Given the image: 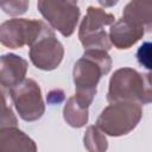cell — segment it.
<instances>
[{
	"instance_id": "cell-1",
	"label": "cell",
	"mask_w": 152,
	"mask_h": 152,
	"mask_svg": "<svg viewBox=\"0 0 152 152\" xmlns=\"http://www.w3.org/2000/svg\"><path fill=\"white\" fill-rule=\"evenodd\" d=\"M112 59L108 51L102 49L86 50L83 56L74 65L75 97L83 107H89L96 95V87L102 77L109 72Z\"/></svg>"
},
{
	"instance_id": "cell-2",
	"label": "cell",
	"mask_w": 152,
	"mask_h": 152,
	"mask_svg": "<svg viewBox=\"0 0 152 152\" xmlns=\"http://www.w3.org/2000/svg\"><path fill=\"white\" fill-rule=\"evenodd\" d=\"M142 116L141 103L134 101L112 102L96 120V126L108 135L120 137L133 131Z\"/></svg>"
},
{
	"instance_id": "cell-3",
	"label": "cell",
	"mask_w": 152,
	"mask_h": 152,
	"mask_svg": "<svg viewBox=\"0 0 152 152\" xmlns=\"http://www.w3.org/2000/svg\"><path fill=\"white\" fill-rule=\"evenodd\" d=\"M107 101L109 103L118 101L148 103L146 75H141L132 68L118 69L109 80Z\"/></svg>"
},
{
	"instance_id": "cell-4",
	"label": "cell",
	"mask_w": 152,
	"mask_h": 152,
	"mask_svg": "<svg viewBox=\"0 0 152 152\" xmlns=\"http://www.w3.org/2000/svg\"><path fill=\"white\" fill-rule=\"evenodd\" d=\"M114 23L115 18L112 13H107L102 8L89 6L78 30V38L84 49L110 50L112 43L104 27Z\"/></svg>"
},
{
	"instance_id": "cell-5",
	"label": "cell",
	"mask_w": 152,
	"mask_h": 152,
	"mask_svg": "<svg viewBox=\"0 0 152 152\" xmlns=\"http://www.w3.org/2000/svg\"><path fill=\"white\" fill-rule=\"evenodd\" d=\"M37 6L50 26L62 36L69 37L74 33L80 19L77 0H38Z\"/></svg>"
},
{
	"instance_id": "cell-6",
	"label": "cell",
	"mask_w": 152,
	"mask_h": 152,
	"mask_svg": "<svg viewBox=\"0 0 152 152\" xmlns=\"http://www.w3.org/2000/svg\"><path fill=\"white\" fill-rule=\"evenodd\" d=\"M8 93L23 120L31 122L43 116L45 106L42 97V90L34 80L25 78L18 86L8 89Z\"/></svg>"
},
{
	"instance_id": "cell-7",
	"label": "cell",
	"mask_w": 152,
	"mask_h": 152,
	"mask_svg": "<svg viewBox=\"0 0 152 152\" xmlns=\"http://www.w3.org/2000/svg\"><path fill=\"white\" fill-rule=\"evenodd\" d=\"M42 20L14 18L1 24L0 42L10 49H19L24 45L31 46L45 28Z\"/></svg>"
},
{
	"instance_id": "cell-8",
	"label": "cell",
	"mask_w": 152,
	"mask_h": 152,
	"mask_svg": "<svg viewBox=\"0 0 152 152\" xmlns=\"http://www.w3.org/2000/svg\"><path fill=\"white\" fill-rule=\"evenodd\" d=\"M28 56L36 68L50 71L61 64L64 56V48L56 38L55 32L45 26L37 40L30 46Z\"/></svg>"
},
{
	"instance_id": "cell-9",
	"label": "cell",
	"mask_w": 152,
	"mask_h": 152,
	"mask_svg": "<svg viewBox=\"0 0 152 152\" xmlns=\"http://www.w3.org/2000/svg\"><path fill=\"white\" fill-rule=\"evenodd\" d=\"M145 33V27L142 25L135 24L126 18H121L109 28V39L110 43L119 50L129 49L133 46Z\"/></svg>"
},
{
	"instance_id": "cell-10",
	"label": "cell",
	"mask_w": 152,
	"mask_h": 152,
	"mask_svg": "<svg viewBox=\"0 0 152 152\" xmlns=\"http://www.w3.org/2000/svg\"><path fill=\"white\" fill-rule=\"evenodd\" d=\"M27 62L20 56L7 53L1 57L0 83L2 88L11 89L25 80L27 71Z\"/></svg>"
},
{
	"instance_id": "cell-11",
	"label": "cell",
	"mask_w": 152,
	"mask_h": 152,
	"mask_svg": "<svg viewBox=\"0 0 152 152\" xmlns=\"http://www.w3.org/2000/svg\"><path fill=\"white\" fill-rule=\"evenodd\" d=\"M34 141L17 126L5 127L0 131V151H36Z\"/></svg>"
},
{
	"instance_id": "cell-12",
	"label": "cell",
	"mask_w": 152,
	"mask_h": 152,
	"mask_svg": "<svg viewBox=\"0 0 152 152\" xmlns=\"http://www.w3.org/2000/svg\"><path fill=\"white\" fill-rule=\"evenodd\" d=\"M122 17L152 31V0H131L124 8Z\"/></svg>"
},
{
	"instance_id": "cell-13",
	"label": "cell",
	"mask_w": 152,
	"mask_h": 152,
	"mask_svg": "<svg viewBox=\"0 0 152 152\" xmlns=\"http://www.w3.org/2000/svg\"><path fill=\"white\" fill-rule=\"evenodd\" d=\"M63 116L66 124L74 128L83 127L88 122V108L81 106L75 96L68 99L64 109Z\"/></svg>"
},
{
	"instance_id": "cell-14",
	"label": "cell",
	"mask_w": 152,
	"mask_h": 152,
	"mask_svg": "<svg viewBox=\"0 0 152 152\" xmlns=\"http://www.w3.org/2000/svg\"><path fill=\"white\" fill-rule=\"evenodd\" d=\"M83 141H84V147L88 151H106L108 147L107 139L97 126L88 127Z\"/></svg>"
},
{
	"instance_id": "cell-15",
	"label": "cell",
	"mask_w": 152,
	"mask_h": 152,
	"mask_svg": "<svg viewBox=\"0 0 152 152\" xmlns=\"http://www.w3.org/2000/svg\"><path fill=\"white\" fill-rule=\"evenodd\" d=\"M1 10L12 15H21L24 14L28 8V0H0Z\"/></svg>"
},
{
	"instance_id": "cell-16",
	"label": "cell",
	"mask_w": 152,
	"mask_h": 152,
	"mask_svg": "<svg viewBox=\"0 0 152 152\" xmlns=\"http://www.w3.org/2000/svg\"><path fill=\"white\" fill-rule=\"evenodd\" d=\"M137 61L141 66L152 71V42H145L139 46Z\"/></svg>"
},
{
	"instance_id": "cell-17",
	"label": "cell",
	"mask_w": 152,
	"mask_h": 152,
	"mask_svg": "<svg viewBox=\"0 0 152 152\" xmlns=\"http://www.w3.org/2000/svg\"><path fill=\"white\" fill-rule=\"evenodd\" d=\"M17 126V118L13 114L12 108L6 102L5 89L2 88V113H1V128Z\"/></svg>"
},
{
	"instance_id": "cell-18",
	"label": "cell",
	"mask_w": 152,
	"mask_h": 152,
	"mask_svg": "<svg viewBox=\"0 0 152 152\" xmlns=\"http://www.w3.org/2000/svg\"><path fill=\"white\" fill-rule=\"evenodd\" d=\"M64 99V93L62 90H52L48 95V102L49 103H59Z\"/></svg>"
},
{
	"instance_id": "cell-19",
	"label": "cell",
	"mask_w": 152,
	"mask_h": 152,
	"mask_svg": "<svg viewBox=\"0 0 152 152\" xmlns=\"http://www.w3.org/2000/svg\"><path fill=\"white\" fill-rule=\"evenodd\" d=\"M146 80H147V86H148V97H150V102H152V72L146 74Z\"/></svg>"
},
{
	"instance_id": "cell-20",
	"label": "cell",
	"mask_w": 152,
	"mask_h": 152,
	"mask_svg": "<svg viewBox=\"0 0 152 152\" xmlns=\"http://www.w3.org/2000/svg\"><path fill=\"white\" fill-rule=\"evenodd\" d=\"M100 5H102L103 7H112L114 5L118 4L119 0H97Z\"/></svg>"
}]
</instances>
